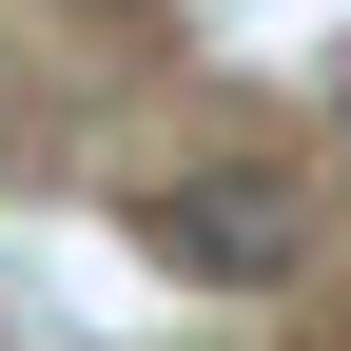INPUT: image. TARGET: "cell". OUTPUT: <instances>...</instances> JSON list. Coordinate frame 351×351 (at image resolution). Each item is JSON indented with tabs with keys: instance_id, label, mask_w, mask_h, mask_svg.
<instances>
[{
	"instance_id": "1",
	"label": "cell",
	"mask_w": 351,
	"mask_h": 351,
	"mask_svg": "<svg viewBox=\"0 0 351 351\" xmlns=\"http://www.w3.org/2000/svg\"><path fill=\"white\" fill-rule=\"evenodd\" d=\"M137 234H156V274H195V293H274L293 254H313V176L293 156H195Z\"/></svg>"
},
{
	"instance_id": "2",
	"label": "cell",
	"mask_w": 351,
	"mask_h": 351,
	"mask_svg": "<svg viewBox=\"0 0 351 351\" xmlns=\"http://www.w3.org/2000/svg\"><path fill=\"white\" fill-rule=\"evenodd\" d=\"M98 20H137V0H98Z\"/></svg>"
}]
</instances>
